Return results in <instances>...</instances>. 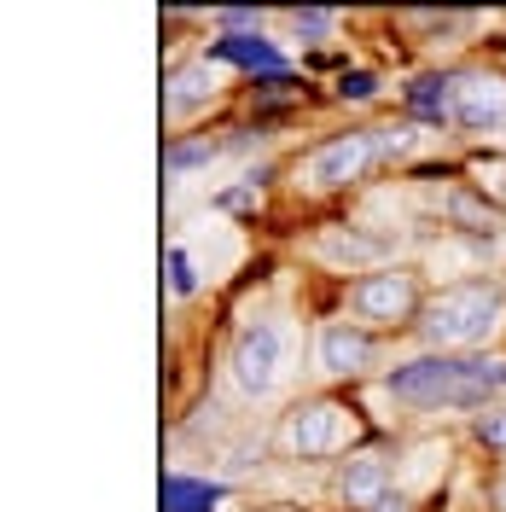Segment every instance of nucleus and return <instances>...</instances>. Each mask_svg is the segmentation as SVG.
Here are the masks:
<instances>
[{
  "label": "nucleus",
  "instance_id": "f257e3e1",
  "mask_svg": "<svg viewBox=\"0 0 506 512\" xmlns=\"http://www.w3.org/2000/svg\"><path fill=\"white\" fill-rule=\"evenodd\" d=\"M384 390L408 408H495L506 396V355H413L390 367Z\"/></svg>",
  "mask_w": 506,
  "mask_h": 512
},
{
  "label": "nucleus",
  "instance_id": "f03ea898",
  "mask_svg": "<svg viewBox=\"0 0 506 512\" xmlns=\"http://www.w3.org/2000/svg\"><path fill=\"white\" fill-rule=\"evenodd\" d=\"M506 309V286L501 280H454L443 286L431 303H425V320H419V332L437 344V350H472L483 344L489 332H495V320Z\"/></svg>",
  "mask_w": 506,
  "mask_h": 512
},
{
  "label": "nucleus",
  "instance_id": "7ed1b4c3",
  "mask_svg": "<svg viewBox=\"0 0 506 512\" xmlns=\"http://www.w3.org/2000/svg\"><path fill=\"white\" fill-rule=\"evenodd\" d=\"M349 437H355V419H349V408H338V402H297L280 425V443L291 448V454H303V460L344 454Z\"/></svg>",
  "mask_w": 506,
  "mask_h": 512
},
{
  "label": "nucleus",
  "instance_id": "20e7f679",
  "mask_svg": "<svg viewBox=\"0 0 506 512\" xmlns=\"http://www.w3.org/2000/svg\"><path fill=\"white\" fill-rule=\"evenodd\" d=\"M379 158V140H373V128H349V134H332V140H320L315 152L303 158V187L315 192H338L349 187L367 163Z\"/></svg>",
  "mask_w": 506,
  "mask_h": 512
},
{
  "label": "nucleus",
  "instance_id": "39448f33",
  "mask_svg": "<svg viewBox=\"0 0 506 512\" xmlns=\"http://www.w3.org/2000/svg\"><path fill=\"white\" fill-rule=\"evenodd\" d=\"M233 384L245 390V396H268L274 384H280V367H285V338L274 320H256L239 332V344H233Z\"/></svg>",
  "mask_w": 506,
  "mask_h": 512
},
{
  "label": "nucleus",
  "instance_id": "423d86ee",
  "mask_svg": "<svg viewBox=\"0 0 506 512\" xmlns=\"http://www.w3.org/2000/svg\"><path fill=\"white\" fill-rule=\"evenodd\" d=\"M349 309L355 320H379V326H396L419 309V286H413L408 268H379V274H361L349 286Z\"/></svg>",
  "mask_w": 506,
  "mask_h": 512
},
{
  "label": "nucleus",
  "instance_id": "0eeeda50",
  "mask_svg": "<svg viewBox=\"0 0 506 512\" xmlns=\"http://www.w3.org/2000/svg\"><path fill=\"white\" fill-rule=\"evenodd\" d=\"M460 128H506V82L495 76H454V111H448Z\"/></svg>",
  "mask_w": 506,
  "mask_h": 512
},
{
  "label": "nucleus",
  "instance_id": "6e6552de",
  "mask_svg": "<svg viewBox=\"0 0 506 512\" xmlns=\"http://www.w3.org/2000/svg\"><path fill=\"white\" fill-rule=\"evenodd\" d=\"M320 373H332V379H349V373H361L367 361H373V338L355 326V320H332V326H320Z\"/></svg>",
  "mask_w": 506,
  "mask_h": 512
},
{
  "label": "nucleus",
  "instance_id": "1a4fd4ad",
  "mask_svg": "<svg viewBox=\"0 0 506 512\" xmlns=\"http://www.w3.org/2000/svg\"><path fill=\"white\" fill-rule=\"evenodd\" d=\"M315 256L332 262V268H344V274H361V268H373L384 256V239L361 233V227H326L315 239Z\"/></svg>",
  "mask_w": 506,
  "mask_h": 512
},
{
  "label": "nucleus",
  "instance_id": "9d476101",
  "mask_svg": "<svg viewBox=\"0 0 506 512\" xmlns=\"http://www.w3.org/2000/svg\"><path fill=\"white\" fill-rule=\"evenodd\" d=\"M338 495H344L349 507H379L384 495H390V466H384L379 454H355L344 460V472H338Z\"/></svg>",
  "mask_w": 506,
  "mask_h": 512
},
{
  "label": "nucleus",
  "instance_id": "9b49d317",
  "mask_svg": "<svg viewBox=\"0 0 506 512\" xmlns=\"http://www.w3.org/2000/svg\"><path fill=\"white\" fill-rule=\"evenodd\" d=\"M216 88H222V76L210 70V59L181 64V70L169 76V88H163V105H169V117H187V111H198V105H210Z\"/></svg>",
  "mask_w": 506,
  "mask_h": 512
},
{
  "label": "nucleus",
  "instance_id": "f8f14e48",
  "mask_svg": "<svg viewBox=\"0 0 506 512\" xmlns=\"http://www.w3.org/2000/svg\"><path fill=\"white\" fill-rule=\"evenodd\" d=\"M216 59H227V64H245V70H280V53L262 41V35H222L216 47H210Z\"/></svg>",
  "mask_w": 506,
  "mask_h": 512
},
{
  "label": "nucleus",
  "instance_id": "ddd939ff",
  "mask_svg": "<svg viewBox=\"0 0 506 512\" xmlns=\"http://www.w3.org/2000/svg\"><path fill=\"white\" fill-rule=\"evenodd\" d=\"M216 495H222L216 483H192V478H181V472H169V478H163V507H169V512H210Z\"/></svg>",
  "mask_w": 506,
  "mask_h": 512
},
{
  "label": "nucleus",
  "instance_id": "4468645a",
  "mask_svg": "<svg viewBox=\"0 0 506 512\" xmlns=\"http://www.w3.org/2000/svg\"><path fill=\"white\" fill-rule=\"evenodd\" d=\"M408 105L425 117H448L454 111V76H419L408 88Z\"/></svg>",
  "mask_w": 506,
  "mask_h": 512
},
{
  "label": "nucleus",
  "instance_id": "2eb2a0df",
  "mask_svg": "<svg viewBox=\"0 0 506 512\" xmlns=\"http://www.w3.org/2000/svg\"><path fill=\"white\" fill-rule=\"evenodd\" d=\"M222 158V146L216 140H181V146H169L163 163H169V175H187V169H204V163Z\"/></svg>",
  "mask_w": 506,
  "mask_h": 512
},
{
  "label": "nucleus",
  "instance_id": "dca6fc26",
  "mask_svg": "<svg viewBox=\"0 0 506 512\" xmlns=\"http://www.w3.org/2000/svg\"><path fill=\"white\" fill-rule=\"evenodd\" d=\"M448 216L466 227V233H489V227H495V210H489V204H477L472 192H454V198H448Z\"/></svg>",
  "mask_w": 506,
  "mask_h": 512
},
{
  "label": "nucleus",
  "instance_id": "f3484780",
  "mask_svg": "<svg viewBox=\"0 0 506 512\" xmlns=\"http://www.w3.org/2000/svg\"><path fill=\"white\" fill-rule=\"evenodd\" d=\"M198 291V262L187 245H169V297H192Z\"/></svg>",
  "mask_w": 506,
  "mask_h": 512
},
{
  "label": "nucleus",
  "instance_id": "a211bd4d",
  "mask_svg": "<svg viewBox=\"0 0 506 512\" xmlns=\"http://www.w3.org/2000/svg\"><path fill=\"white\" fill-rule=\"evenodd\" d=\"M477 443L495 448V454H506V402H495V408L477 414Z\"/></svg>",
  "mask_w": 506,
  "mask_h": 512
},
{
  "label": "nucleus",
  "instance_id": "6ab92c4d",
  "mask_svg": "<svg viewBox=\"0 0 506 512\" xmlns=\"http://www.w3.org/2000/svg\"><path fill=\"white\" fill-rule=\"evenodd\" d=\"M338 94L344 99H373L379 94V76H367V70H344V76H338Z\"/></svg>",
  "mask_w": 506,
  "mask_h": 512
},
{
  "label": "nucleus",
  "instance_id": "aec40b11",
  "mask_svg": "<svg viewBox=\"0 0 506 512\" xmlns=\"http://www.w3.org/2000/svg\"><path fill=\"white\" fill-rule=\"evenodd\" d=\"M332 24H338V18H332V12H315V6H309V12H291V30L297 35H326Z\"/></svg>",
  "mask_w": 506,
  "mask_h": 512
},
{
  "label": "nucleus",
  "instance_id": "412c9836",
  "mask_svg": "<svg viewBox=\"0 0 506 512\" xmlns=\"http://www.w3.org/2000/svg\"><path fill=\"white\" fill-rule=\"evenodd\" d=\"M373 140H379L384 158H396V152H408L413 146V128H373Z\"/></svg>",
  "mask_w": 506,
  "mask_h": 512
},
{
  "label": "nucleus",
  "instance_id": "4be33fe9",
  "mask_svg": "<svg viewBox=\"0 0 506 512\" xmlns=\"http://www.w3.org/2000/svg\"><path fill=\"white\" fill-rule=\"evenodd\" d=\"M373 512H408V495H384V501H379Z\"/></svg>",
  "mask_w": 506,
  "mask_h": 512
},
{
  "label": "nucleus",
  "instance_id": "5701e85b",
  "mask_svg": "<svg viewBox=\"0 0 506 512\" xmlns=\"http://www.w3.org/2000/svg\"><path fill=\"white\" fill-rule=\"evenodd\" d=\"M495 507H501V512H506V483H501V489H495Z\"/></svg>",
  "mask_w": 506,
  "mask_h": 512
}]
</instances>
